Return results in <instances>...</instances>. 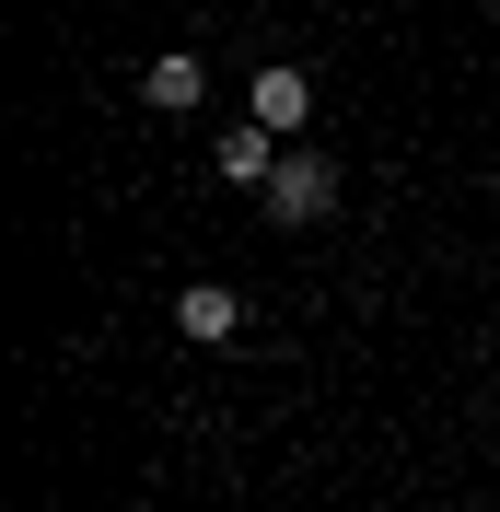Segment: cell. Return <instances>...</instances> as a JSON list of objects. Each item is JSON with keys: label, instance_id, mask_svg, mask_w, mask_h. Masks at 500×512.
<instances>
[{"label": "cell", "instance_id": "6da1fadb", "mask_svg": "<svg viewBox=\"0 0 500 512\" xmlns=\"http://www.w3.org/2000/svg\"><path fill=\"white\" fill-rule=\"evenodd\" d=\"M256 210H268L280 233H314L326 210H338V163H326V152H280V175L256 187Z\"/></svg>", "mask_w": 500, "mask_h": 512}, {"label": "cell", "instance_id": "7a4b0ae2", "mask_svg": "<svg viewBox=\"0 0 500 512\" xmlns=\"http://www.w3.org/2000/svg\"><path fill=\"white\" fill-rule=\"evenodd\" d=\"M140 105H152V117H198V105H210V59H198V47H163V59L140 70Z\"/></svg>", "mask_w": 500, "mask_h": 512}, {"label": "cell", "instance_id": "3957f363", "mask_svg": "<svg viewBox=\"0 0 500 512\" xmlns=\"http://www.w3.org/2000/svg\"><path fill=\"white\" fill-rule=\"evenodd\" d=\"M210 163H221V187H245V198H256L268 175H280V128H268V117L221 128V152H210Z\"/></svg>", "mask_w": 500, "mask_h": 512}, {"label": "cell", "instance_id": "277c9868", "mask_svg": "<svg viewBox=\"0 0 500 512\" xmlns=\"http://www.w3.org/2000/svg\"><path fill=\"white\" fill-rule=\"evenodd\" d=\"M175 326H187L198 350H221V338H245V291H221V280H187V291H175Z\"/></svg>", "mask_w": 500, "mask_h": 512}, {"label": "cell", "instance_id": "5b68a950", "mask_svg": "<svg viewBox=\"0 0 500 512\" xmlns=\"http://www.w3.org/2000/svg\"><path fill=\"white\" fill-rule=\"evenodd\" d=\"M245 117H268V128H280V140H291V128L314 117V82H303V70H291V59H268V70H256V94H245Z\"/></svg>", "mask_w": 500, "mask_h": 512}]
</instances>
